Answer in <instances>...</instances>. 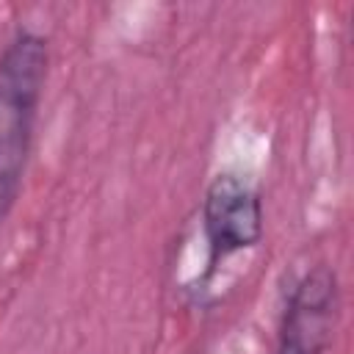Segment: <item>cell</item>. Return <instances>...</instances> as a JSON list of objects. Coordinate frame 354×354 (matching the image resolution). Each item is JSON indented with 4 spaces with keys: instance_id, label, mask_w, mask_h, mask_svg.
<instances>
[{
    "instance_id": "obj_2",
    "label": "cell",
    "mask_w": 354,
    "mask_h": 354,
    "mask_svg": "<svg viewBox=\"0 0 354 354\" xmlns=\"http://www.w3.org/2000/svg\"><path fill=\"white\" fill-rule=\"evenodd\" d=\"M202 232L207 243L210 271L227 257L254 249L266 232V210L260 191L241 174H216L202 199Z\"/></svg>"
},
{
    "instance_id": "obj_3",
    "label": "cell",
    "mask_w": 354,
    "mask_h": 354,
    "mask_svg": "<svg viewBox=\"0 0 354 354\" xmlns=\"http://www.w3.org/2000/svg\"><path fill=\"white\" fill-rule=\"evenodd\" d=\"M340 321V279L326 263L301 274L285 301L277 354H326Z\"/></svg>"
},
{
    "instance_id": "obj_1",
    "label": "cell",
    "mask_w": 354,
    "mask_h": 354,
    "mask_svg": "<svg viewBox=\"0 0 354 354\" xmlns=\"http://www.w3.org/2000/svg\"><path fill=\"white\" fill-rule=\"evenodd\" d=\"M47 66L50 44L30 28H19L0 53V224L22 194Z\"/></svg>"
}]
</instances>
